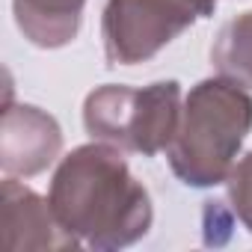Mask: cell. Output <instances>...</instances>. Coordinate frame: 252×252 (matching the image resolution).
<instances>
[{
    "instance_id": "obj_1",
    "label": "cell",
    "mask_w": 252,
    "mask_h": 252,
    "mask_svg": "<svg viewBox=\"0 0 252 252\" xmlns=\"http://www.w3.org/2000/svg\"><path fill=\"white\" fill-rule=\"evenodd\" d=\"M48 202L60 225L92 249H122L149 234L155 211L122 149L89 143L65 155L54 172Z\"/></svg>"
},
{
    "instance_id": "obj_2",
    "label": "cell",
    "mask_w": 252,
    "mask_h": 252,
    "mask_svg": "<svg viewBox=\"0 0 252 252\" xmlns=\"http://www.w3.org/2000/svg\"><path fill=\"white\" fill-rule=\"evenodd\" d=\"M252 131V95L228 77H208L190 89L175 140L166 149L172 172L187 187L228 181L240 146Z\"/></svg>"
},
{
    "instance_id": "obj_3",
    "label": "cell",
    "mask_w": 252,
    "mask_h": 252,
    "mask_svg": "<svg viewBox=\"0 0 252 252\" xmlns=\"http://www.w3.org/2000/svg\"><path fill=\"white\" fill-rule=\"evenodd\" d=\"M181 107V86L175 80H160L143 89L107 83L86 95L83 128L101 143L152 158L166 152L175 140Z\"/></svg>"
},
{
    "instance_id": "obj_4",
    "label": "cell",
    "mask_w": 252,
    "mask_h": 252,
    "mask_svg": "<svg viewBox=\"0 0 252 252\" xmlns=\"http://www.w3.org/2000/svg\"><path fill=\"white\" fill-rule=\"evenodd\" d=\"M196 15L178 0H107L101 36L110 65H137L178 39Z\"/></svg>"
},
{
    "instance_id": "obj_5",
    "label": "cell",
    "mask_w": 252,
    "mask_h": 252,
    "mask_svg": "<svg viewBox=\"0 0 252 252\" xmlns=\"http://www.w3.org/2000/svg\"><path fill=\"white\" fill-rule=\"evenodd\" d=\"M63 152V131L54 116L33 104L3 107L0 122V166L6 175H39Z\"/></svg>"
},
{
    "instance_id": "obj_6",
    "label": "cell",
    "mask_w": 252,
    "mask_h": 252,
    "mask_svg": "<svg viewBox=\"0 0 252 252\" xmlns=\"http://www.w3.org/2000/svg\"><path fill=\"white\" fill-rule=\"evenodd\" d=\"M0 234L6 252H36V249H77L80 240L71 237L51 202H45L36 190L6 175L0 193Z\"/></svg>"
},
{
    "instance_id": "obj_7",
    "label": "cell",
    "mask_w": 252,
    "mask_h": 252,
    "mask_svg": "<svg viewBox=\"0 0 252 252\" xmlns=\"http://www.w3.org/2000/svg\"><path fill=\"white\" fill-rule=\"evenodd\" d=\"M86 0H12L21 36L36 48H63L74 42Z\"/></svg>"
},
{
    "instance_id": "obj_8",
    "label": "cell",
    "mask_w": 252,
    "mask_h": 252,
    "mask_svg": "<svg viewBox=\"0 0 252 252\" xmlns=\"http://www.w3.org/2000/svg\"><path fill=\"white\" fill-rule=\"evenodd\" d=\"M211 63L222 77L252 89V12L222 24L211 48Z\"/></svg>"
},
{
    "instance_id": "obj_9",
    "label": "cell",
    "mask_w": 252,
    "mask_h": 252,
    "mask_svg": "<svg viewBox=\"0 0 252 252\" xmlns=\"http://www.w3.org/2000/svg\"><path fill=\"white\" fill-rule=\"evenodd\" d=\"M228 202L237 220L243 222V228L252 234V152L240 163H234L228 175Z\"/></svg>"
},
{
    "instance_id": "obj_10",
    "label": "cell",
    "mask_w": 252,
    "mask_h": 252,
    "mask_svg": "<svg viewBox=\"0 0 252 252\" xmlns=\"http://www.w3.org/2000/svg\"><path fill=\"white\" fill-rule=\"evenodd\" d=\"M178 3H184L196 18H211L217 9V0H178Z\"/></svg>"
}]
</instances>
